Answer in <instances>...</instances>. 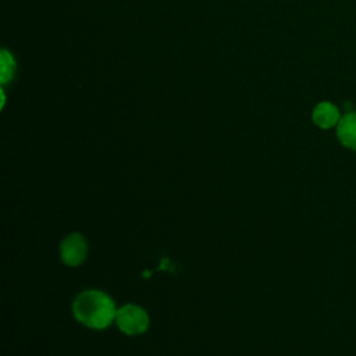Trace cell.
I'll return each mask as SVG.
<instances>
[{
    "mask_svg": "<svg viewBox=\"0 0 356 356\" xmlns=\"http://www.w3.org/2000/svg\"><path fill=\"white\" fill-rule=\"evenodd\" d=\"M312 118H313V122L323 129L338 125V122L341 120L338 108L330 102L318 103L313 110Z\"/></svg>",
    "mask_w": 356,
    "mask_h": 356,
    "instance_id": "4",
    "label": "cell"
},
{
    "mask_svg": "<svg viewBox=\"0 0 356 356\" xmlns=\"http://www.w3.org/2000/svg\"><path fill=\"white\" fill-rule=\"evenodd\" d=\"M121 332L125 335H140L143 334L150 324L149 313L139 305L127 303L117 309L115 321Z\"/></svg>",
    "mask_w": 356,
    "mask_h": 356,
    "instance_id": "2",
    "label": "cell"
},
{
    "mask_svg": "<svg viewBox=\"0 0 356 356\" xmlns=\"http://www.w3.org/2000/svg\"><path fill=\"white\" fill-rule=\"evenodd\" d=\"M337 135L343 146L356 150V113H348L339 120Z\"/></svg>",
    "mask_w": 356,
    "mask_h": 356,
    "instance_id": "5",
    "label": "cell"
},
{
    "mask_svg": "<svg viewBox=\"0 0 356 356\" xmlns=\"http://www.w3.org/2000/svg\"><path fill=\"white\" fill-rule=\"evenodd\" d=\"M88 252V241L81 232H71L65 235L58 248L60 259L68 267L81 266L85 261Z\"/></svg>",
    "mask_w": 356,
    "mask_h": 356,
    "instance_id": "3",
    "label": "cell"
},
{
    "mask_svg": "<svg viewBox=\"0 0 356 356\" xmlns=\"http://www.w3.org/2000/svg\"><path fill=\"white\" fill-rule=\"evenodd\" d=\"M117 306L114 299L100 289H85L72 302V314L82 325L90 330H106L115 321Z\"/></svg>",
    "mask_w": 356,
    "mask_h": 356,
    "instance_id": "1",
    "label": "cell"
},
{
    "mask_svg": "<svg viewBox=\"0 0 356 356\" xmlns=\"http://www.w3.org/2000/svg\"><path fill=\"white\" fill-rule=\"evenodd\" d=\"M0 82L8 83L10 81H13L14 75H15V70H17V64L15 60L13 57V54L10 51H7L6 49H3L0 51Z\"/></svg>",
    "mask_w": 356,
    "mask_h": 356,
    "instance_id": "6",
    "label": "cell"
}]
</instances>
